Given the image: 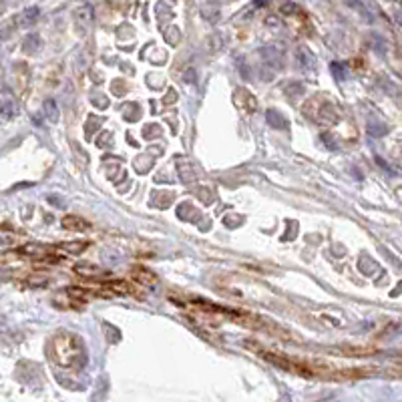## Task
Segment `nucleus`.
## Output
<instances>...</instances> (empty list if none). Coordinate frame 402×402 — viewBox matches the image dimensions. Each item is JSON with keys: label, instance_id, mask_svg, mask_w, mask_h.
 Instances as JSON below:
<instances>
[{"label": "nucleus", "instance_id": "nucleus-1", "mask_svg": "<svg viewBox=\"0 0 402 402\" xmlns=\"http://www.w3.org/2000/svg\"><path fill=\"white\" fill-rule=\"evenodd\" d=\"M50 358L67 370H81L87 364V348L81 336L61 332L50 342Z\"/></svg>", "mask_w": 402, "mask_h": 402}, {"label": "nucleus", "instance_id": "nucleus-2", "mask_svg": "<svg viewBox=\"0 0 402 402\" xmlns=\"http://www.w3.org/2000/svg\"><path fill=\"white\" fill-rule=\"evenodd\" d=\"M63 225H65L67 229H71V232H89V229H93V225H91L87 219H81V217H76V215H67V217L63 219Z\"/></svg>", "mask_w": 402, "mask_h": 402}, {"label": "nucleus", "instance_id": "nucleus-3", "mask_svg": "<svg viewBox=\"0 0 402 402\" xmlns=\"http://www.w3.org/2000/svg\"><path fill=\"white\" fill-rule=\"evenodd\" d=\"M133 278L139 282L141 285H147V288H151V285L157 284V276L153 274V272H149V270H145V267H133Z\"/></svg>", "mask_w": 402, "mask_h": 402}, {"label": "nucleus", "instance_id": "nucleus-4", "mask_svg": "<svg viewBox=\"0 0 402 402\" xmlns=\"http://www.w3.org/2000/svg\"><path fill=\"white\" fill-rule=\"evenodd\" d=\"M89 247V241H79V243H61L59 250L67 252V254H83V250Z\"/></svg>", "mask_w": 402, "mask_h": 402}, {"label": "nucleus", "instance_id": "nucleus-5", "mask_svg": "<svg viewBox=\"0 0 402 402\" xmlns=\"http://www.w3.org/2000/svg\"><path fill=\"white\" fill-rule=\"evenodd\" d=\"M338 352H342L344 356H370L374 354L376 350L374 348H362V346L360 348H346L344 346V348H338Z\"/></svg>", "mask_w": 402, "mask_h": 402}]
</instances>
